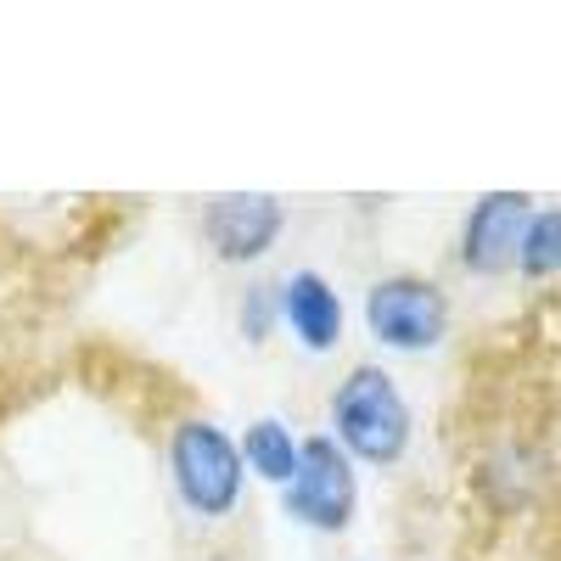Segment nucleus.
Instances as JSON below:
<instances>
[{"mask_svg":"<svg viewBox=\"0 0 561 561\" xmlns=\"http://www.w3.org/2000/svg\"><path fill=\"white\" fill-rule=\"evenodd\" d=\"M410 404L382 365H354L332 388V438L354 466H399L410 449Z\"/></svg>","mask_w":561,"mask_h":561,"instance_id":"f257e3e1","label":"nucleus"},{"mask_svg":"<svg viewBox=\"0 0 561 561\" xmlns=\"http://www.w3.org/2000/svg\"><path fill=\"white\" fill-rule=\"evenodd\" d=\"M169 478H174V494L192 517L225 523L242 505L248 466H242V449L225 427H214L208 415H185L169 433Z\"/></svg>","mask_w":561,"mask_h":561,"instance_id":"f03ea898","label":"nucleus"},{"mask_svg":"<svg viewBox=\"0 0 561 561\" xmlns=\"http://www.w3.org/2000/svg\"><path fill=\"white\" fill-rule=\"evenodd\" d=\"M365 325L393 354H433L449 337V293L433 275H382L365 293Z\"/></svg>","mask_w":561,"mask_h":561,"instance_id":"7ed1b4c3","label":"nucleus"},{"mask_svg":"<svg viewBox=\"0 0 561 561\" xmlns=\"http://www.w3.org/2000/svg\"><path fill=\"white\" fill-rule=\"evenodd\" d=\"M287 494V517L314 528V534H348L354 523V511H359V472H354V460L325 438H304L298 449V472L293 483L280 489Z\"/></svg>","mask_w":561,"mask_h":561,"instance_id":"20e7f679","label":"nucleus"},{"mask_svg":"<svg viewBox=\"0 0 561 561\" xmlns=\"http://www.w3.org/2000/svg\"><path fill=\"white\" fill-rule=\"evenodd\" d=\"M534 219L528 192H483L460 225V270L466 275H505L517 270L523 230Z\"/></svg>","mask_w":561,"mask_h":561,"instance_id":"39448f33","label":"nucleus"},{"mask_svg":"<svg viewBox=\"0 0 561 561\" xmlns=\"http://www.w3.org/2000/svg\"><path fill=\"white\" fill-rule=\"evenodd\" d=\"M280 225H287V208L264 192H225L203 203V242L225 259V264H259Z\"/></svg>","mask_w":561,"mask_h":561,"instance_id":"423d86ee","label":"nucleus"},{"mask_svg":"<svg viewBox=\"0 0 561 561\" xmlns=\"http://www.w3.org/2000/svg\"><path fill=\"white\" fill-rule=\"evenodd\" d=\"M280 320L309 354H332L343 343V298L320 270H293L280 280Z\"/></svg>","mask_w":561,"mask_h":561,"instance_id":"0eeeda50","label":"nucleus"},{"mask_svg":"<svg viewBox=\"0 0 561 561\" xmlns=\"http://www.w3.org/2000/svg\"><path fill=\"white\" fill-rule=\"evenodd\" d=\"M237 449H242L248 478H259V483H270V489H287L293 472H298L304 438H293V427H287L280 415H259V421H248V433L237 438Z\"/></svg>","mask_w":561,"mask_h":561,"instance_id":"6e6552de","label":"nucleus"},{"mask_svg":"<svg viewBox=\"0 0 561 561\" xmlns=\"http://www.w3.org/2000/svg\"><path fill=\"white\" fill-rule=\"evenodd\" d=\"M517 270L528 280H556L561 275V208H534L523 248H517Z\"/></svg>","mask_w":561,"mask_h":561,"instance_id":"1a4fd4ad","label":"nucleus"},{"mask_svg":"<svg viewBox=\"0 0 561 561\" xmlns=\"http://www.w3.org/2000/svg\"><path fill=\"white\" fill-rule=\"evenodd\" d=\"M275 320H280V287H248L242 304H237V325H242V337L248 343H264L275 332Z\"/></svg>","mask_w":561,"mask_h":561,"instance_id":"9d476101","label":"nucleus"},{"mask_svg":"<svg viewBox=\"0 0 561 561\" xmlns=\"http://www.w3.org/2000/svg\"><path fill=\"white\" fill-rule=\"evenodd\" d=\"M203 561H230V556H203Z\"/></svg>","mask_w":561,"mask_h":561,"instance_id":"9b49d317","label":"nucleus"}]
</instances>
